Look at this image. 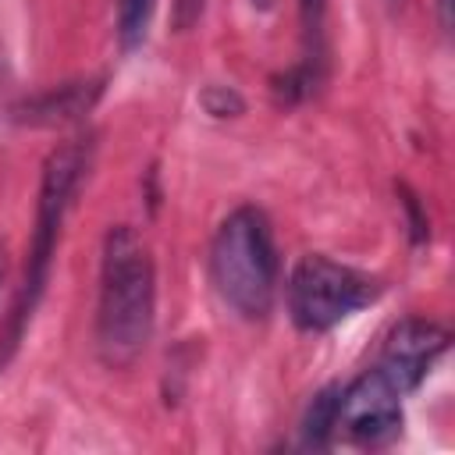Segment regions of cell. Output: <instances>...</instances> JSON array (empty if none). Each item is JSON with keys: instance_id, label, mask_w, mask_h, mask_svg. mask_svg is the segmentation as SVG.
Masks as SVG:
<instances>
[{"instance_id": "obj_14", "label": "cell", "mask_w": 455, "mask_h": 455, "mask_svg": "<svg viewBox=\"0 0 455 455\" xmlns=\"http://www.w3.org/2000/svg\"><path fill=\"white\" fill-rule=\"evenodd\" d=\"M270 4H274V0H252V7H259V11H267Z\"/></svg>"}, {"instance_id": "obj_11", "label": "cell", "mask_w": 455, "mask_h": 455, "mask_svg": "<svg viewBox=\"0 0 455 455\" xmlns=\"http://www.w3.org/2000/svg\"><path fill=\"white\" fill-rule=\"evenodd\" d=\"M203 11V0H174V25L178 28H188Z\"/></svg>"}, {"instance_id": "obj_13", "label": "cell", "mask_w": 455, "mask_h": 455, "mask_svg": "<svg viewBox=\"0 0 455 455\" xmlns=\"http://www.w3.org/2000/svg\"><path fill=\"white\" fill-rule=\"evenodd\" d=\"M4 274H7V245L0 242V284H4Z\"/></svg>"}, {"instance_id": "obj_6", "label": "cell", "mask_w": 455, "mask_h": 455, "mask_svg": "<svg viewBox=\"0 0 455 455\" xmlns=\"http://www.w3.org/2000/svg\"><path fill=\"white\" fill-rule=\"evenodd\" d=\"M402 427V395L377 373L366 370L359 380H352L341 391L338 405V430H345L352 441L380 444Z\"/></svg>"}, {"instance_id": "obj_7", "label": "cell", "mask_w": 455, "mask_h": 455, "mask_svg": "<svg viewBox=\"0 0 455 455\" xmlns=\"http://www.w3.org/2000/svg\"><path fill=\"white\" fill-rule=\"evenodd\" d=\"M103 82H64V85H53L25 103L14 107V117L18 121H28V124H60V121H75L82 117L96 96H100Z\"/></svg>"}, {"instance_id": "obj_2", "label": "cell", "mask_w": 455, "mask_h": 455, "mask_svg": "<svg viewBox=\"0 0 455 455\" xmlns=\"http://www.w3.org/2000/svg\"><path fill=\"white\" fill-rule=\"evenodd\" d=\"M85 167H89V142H82V139L57 146L43 164L36 231H32V245H28V256H25V277H21L18 299L11 306L4 338H0V366L14 355L28 320H32L39 299H43V288L50 281V263H53V252H57V235H60L64 213L71 206V196L78 192V181H82Z\"/></svg>"}, {"instance_id": "obj_1", "label": "cell", "mask_w": 455, "mask_h": 455, "mask_svg": "<svg viewBox=\"0 0 455 455\" xmlns=\"http://www.w3.org/2000/svg\"><path fill=\"white\" fill-rule=\"evenodd\" d=\"M156 313V274L149 245L135 228L117 224L103 238L100 267V309L96 345L107 366H128L142 355L153 338Z\"/></svg>"}, {"instance_id": "obj_3", "label": "cell", "mask_w": 455, "mask_h": 455, "mask_svg": "<svg viewBox=\"0 0 455 455\" xmlns=\"http://www.w3.org/2000/svg\"><path fill=\"white\" fill-rule=\"evenodd\" d=\"M217 295L245 320H263L277 295V245L263 210H231L210 245Z\"/></svg>"}, {"instance_id": "obj_4", "label": "cell", "mask_w": 455, "mask_h": 455, "mask_svg": "<svg viewBox=\"0 0 455 455\" xmlns=\"http://www.w3.org/2000/svg\"><path fill=\"white\" fill-rule=\"evenodd\" d=\"M380 291L384 284L373 274L338 263L331 256L309 252L295 263L288 277V313L299 331L320 334L341 323L345 316L359 313L363 306L377 302Z\"/></svg>"}, {"instance_id": "obj_9", "label": "cell", "mask_w": 455, "mask_h": 455, "mask_svg": "<svg viewBox=\"0 0 455 455\" xmlns=\"http://www.w3.org/2000/svg\"><path fill=\"white\" fill-rule=\"evenodd\" d=\"M153 4L156 0H121L117 36H121V46L124 50H135L146 39V28H149V18H153Z\"/></svg>"}, {"instance_id": "obj_10", "label": "cell", "mask_w": 455, "mask_h": 455, "mask_svg": "<svg viewBox=\"0 0 455 455\" xmlns=\"http://www.w3.org/2000/svg\"><path fill=\"white\" fill-rule=\"evenodd\" d=\"M199 103H203L206 114H213V117H235V114L245 110L242 96H238L235 89H228V85H206L203 96H199Z\"/></svg>"}, {"instance_id": "obj_5", "label": "cell", "mask_w": 455, "mask_h": 455, "mask_svg": "<svg viewBox=\"0 0 455 455\" xmlns=\"http://www.w3.org/2000/svg\"><path fill=\"white\" fill-rule=\"evenodd\" d=\"M451 334L434 323V320H419V316H409L402 323L391 327L384 348H380V359H377V373L398 391V395H409L412 387L423 384V377L430 373V366L444 355Z\"/></svg>"}, {"instance_id": "obj_8", "label": "cell", "mask_w": 455, "mask_h": 455, "mask_svg": "<svg viewBox=\"0 0 455 455\" xmlns=\"http://www.w3.org/2000/svg\"><path fill=\"white\" fill-rule=\"evenodd\" d=\"M338 405H341V387H323L309 409H306V419H302V441L309 448H323L334 430H338Z\"/></svg>"}, {"instance_id": "obj_12", "label": "cell", "mask_w": 455, "mask_h": 455, "mask_svg": "<svg viewBox=\"0 0 455 455\" xmlns=\"http://www.w3.org/2000/svg\"><path fill=\"white\" fill-rule=\"evenodd\" d=\"M448 7H451V0H437V11H441V25H444V28L451 25V14H448Z\"/></svg>"}]
</instances>
